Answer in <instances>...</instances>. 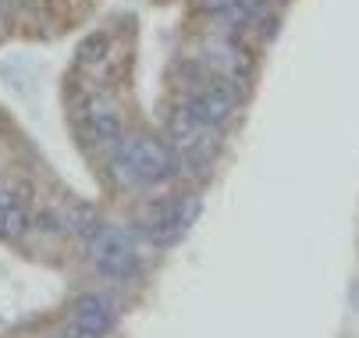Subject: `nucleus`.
I'll return each instance as SVG.
<instances>
[{"label": "nucleus", "mask_w": 359, "mask_h": 338, "mask_svg": "<svg viewBox=\"0 0 359 338\" xmlns=\"http://www.w3.org/2000/svg\"><path fill=\"white\" fill-rule=\"evenodd\" d=\"M11 203H18V200L11 196V192H0V221H4V214L11 210Z\"/></svg>", "instance_id": "obj_14"}, {"label": "nucleus", "mask_w": 359, "mask_h": 338, "mask_svg": "<svg viewBox=\"0 0 359 338\" xmlns=\"http://www.w3.org/2000/svg\"><path fill=\"white\" fill-rule=\"evenodd\" d=\"M86 250H89L96 271L107 281H128L139 274V250L125 228H104V235Z\"/></svg>", "instance_id": "obj_2"}, {"label": "nucleus", "mask_w": 359, "mask_h": 338, "mask_svg": "<svg viewBox=\"0 0 359 338\" xmlns=\"http://www.w3.org/2000/svg\"><path fill=\"white\" fill-rule=\"evenodd\" d=\"M54 338H96V334H89L86 327H79V324H68L65 331H57Z\"/></svg>", "instance_id": "obj_12"}, {"label": "nucleus", "mask_w": 359, "mask_h": 338, "mask_svg": "<svg viewBox=\"0 0 359 338\" xmlns=\"http://www.w3.org/2000/svg\"><path fill=\"white\" fill-rule=\"evenodd\" d=\"M0 29H4V15H0Z\"/></svg>", "instance_id": "obj_15"}, {"label": "nucleus", "mask_w": 359, "mask_h": 338, "mask_svg": "<svg viewBox=\"0 0 359 338\" xmlns=\"http://www.w3.org/2000/svg\"><path fill=\"white\" fill-rule=\"evenodd\" d=\"M199 196L196 192H178V196H171L168 203L157 207V214H153V221L146 224V238L153 246H175L178 238L192 228V221L199 217Z\"/></svg>", "instance_id": "obj_3"}, {"label": "nucleus", "mask_w": 359, "mask_h": 338, "mask_svg": "<svg viewBox=\"0 0 359 338\" xmlns=\"http://www.w3.org/2000/svg\"><path fill=\"white\" fill-rule=\"evenodd\" d=\"M29 228H32V217L22 207V200H18V203H11V210L4 214V221H0V238H22Z\"/></svg>", "instance_id": "obj_10"}, {"label": "nucleus", "mask_w": 359, "mask_h": 338, "mask_svg": "<svg viewBox=\"0 0 359 338\" xmlns=\"http://www.w3.org/2000/svg\"><path fill=\"white\" fill-rule=\"evenodd\" d=\"M199 135H203V128L185 114V107H178V111L168 114V121H164V142H168V147H175V150L182 154V150L192 147Z\"/></svg>", "instance_id": "obj_7"}, {"label": "nucleus", "mask_w": 359, "mask_h": 338, "mask_svg": "<svg viewBox=\"0 0 359 338\" xmlns=\"http://www.w3.org/2000/svg\"><path fill=\"white\" fill-rule=\"evenodd\" d=\"M86 114H89L86 118V135H89L93 147H118V142H121V114L111 104L100 100V96L89 100Z\"/></svg>", "instance_id": "obj_5"}, {"label": "nucleus", "mask_w": 359, "mask_h": 338, "mask_svg": "<svg viewBox=\"0 0 359 338\" xmlns=\"http://www.w3.org/2000/svg\"><path fill=\"white\" fill-rule=\"evenodd\" d=\"M196 4H199V11H207V15H221L228 0H196Z\"/></svg>", "instance_id": "obj_13"}, {"label": "nucleus", "mask_w": 359, "mask_h": 338, "mask_svg": "<svg viewBox=\"0 0 359 338\" xmlns=\"http://www.w3.org/2000/svg\"><path fill=\"white\" fill-rule=\"evenodd\" d=\"M32 228H39L43 235H54V231H65V228H68V217L57 214L54 207H46V210H39V214L32 217Z\"/></svg>", "instance_id": "obj_11"}, {"label": "nucleus", "mask_w": 359, "mask_h": 338, "mask_svg": "<svg viewBox=\"0 0 359 338\" xmlns=\"http://www.w3.org/2000/svg\"><path fill=\"white\" fill-rule=\"evenodd\" d=\"M104 221H100V214H96V207H89V203H79L72 214H68V231L79 238L82 246H93L100 235H104Z\"/></svg>", "instance_id": "obj_8"}, {"label": "nucleus", "mask_w": 359, "mask_h": 338, "mask_svg": "<svg viewBox=\"0 0 359 338\" xmlns=\"http://www.w3.org/2000/svg\"><path fill=\"white\" fill-rule=\"evenodd\" d=\"M217 154H221L217 135L203 128V135L192 142V147H189V150H182V168H189V175H207V171L214 168Z\"/></svg>", "instance_id": "obj_6"}, {"label": "nucleus", "mask_w": 359, "mask_h": 338, "mask_svg": "<svg viewBox=\"0 0 359 338\" xmlns=\"http://www.w3.org/2000/svg\"><path fill=\"white\" fill-rule=\"evenodd\" d=\"M111 58V36L107 32H89L79 43V65L93 68V65H104Z\"/></svg>", "instance_id": "obj_9"}, {"label": "nucleus", "mask_w": 359, "mask_h": 338, "mask_svg": "<svg viewBox=\"0 0 359 338\" xmlns=\"http://www.w3.org/2000/svg\"><path fill=\"white\" fill-rule=\"evenodd\" d=\"M182 168V157L175 147H168L157 135H128L114 147L111 157V178L128 189H149L175 178Z\"/></svg>", "instance_id": "obj_1"}, {"label": "nucleus", "mask_w": 359, "mask_h": 338, "mask_svg": "<svg viewBox=\"0 0 359 338\" xmlns=\"http://www.w3.org/2000/svg\"><path fill=\"white\" fill-rule=\"evenodd\" d=\"M114 306H111V299L107 296H100V292H86V296H79L75 299V306H72V324H79V327H86L89 334H107L111 327H114Z\"/></svg>", "instance_id": "obj_4"}]
</instances>
